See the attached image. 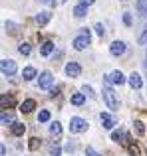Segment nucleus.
I'll list each match as a JSON object with an SVG mask.
<instances>
[{"label":"nucleus","mask_w":147,"mask_h":156,"mask_svg":"<svg viewBox=\"0 0 147 156\" xmlns=\"http://www.w3.org/2000/svg\"><path fill=\"white\" fill-rule=\"evenodd\" d=\"M22 77H24L26 81H32V79L36 77V69H34V67H26V69L22 71Z\"/></svg>","instance_id":"18"},{"label":"nucleus","mask_w":147,"mask_h":156,"mask_svg":"<svg viewBox=\"0 0 147 156\" xmlns=\"http://www.w3.org/2000/svg\"><path fill=\"white\" fill-rule=\"evenodd\" d=\"M135 130H137V134H139V136H143L145 126H143V122H141V121H135Z\"/></svg>","instance_id":"28"},{"label":"nucleus","mask_w":147,"mask_h":156,"mask_svg":"<svg viewBox=\"0 0 147 156\" xmlns=\"http://www.w3.org/2000/svg\"><path fill=\"white\" fill-rule=\"evenodd\" d=\"M4 28H6V30L10 28V32H16V30H14V28H16V24H12V22H6V24H4Z\"/></svg>","instance_id":"34"},{"label":"nucleus","mask_w":147,"mask_h":156,"mask_svg":"<svg viewBox=\"0 0 147 156\" xmlns=\"http://www.w3.org/2000/svg\"><path fill=\"white\" fill-rule=\"evenodd\" d=\"M84 101H85L84 93H74L72 95V105H84Z\"/></svg>","instance_id":"20"},{"label":"nucleus","mask_w":147,"mask_h":156,"mask_svg":"<svg viewBox=\"0 0 147 156\" xmlns=\"http://www.w3.org/2000/svg\"><path fill=\"white\" fill-rule=\"evenodd\" d=\"M121 2H127V0H121Z\"/></svg>","instance_id":"40"},{"label":"nucleus","mask_w":147,"mask_h":156,"mask_svg":"<svg viewBox=\"0 0 147 156\" xmlns=\"http://www.w3.org/2000/svg\"><path fill=\"white\" fill-rule=\"evenodd\" d=\"M81 93H84V95H88V97H93L92 87H88V85H84V87H81Z\"/></svg>","instance_id":"29"},{"label":"nucleus","mask_w":147,"mask_h":156,"mask_svg":"<svg viewBox=\"0 0 147 156\" xmlns=\"http://www.w3.org/2000/svg\"><path fill=\"white\" fill-rule=\"evenodd\" d=\"M109 83H113V85H123L125 83V75L121 71H113L111 75H109Z\"/></svg>","instance_id":"10"},{"label":"nucleus","mask_w":147,"mask_h":156,"mask_svg":"<svg viewBox=\"0 0 147 156\" xmlns=\"http://www.w3.org/2000/svg\"><path fill=\"white\" fill-rule=\"evenodd\" d=\"M145 67H147V55H145Z\"/></svg>","instance_id":"39"},{"label":"nucleus","mask_w":147,"mask_h":156,"mask_svg":"<svg viewBox=\"0 0 147 156\" xmlns=\"http://www.w3.org/2000/svg\"><path fill=\"white\" fill-rule=\"evenodd\" d=\"M38 121H40V122H48V121H50V111L42 109V111L38 113Z\"/></svg>","instance_id":"24"},{"label":"nucleus","mask_w":147,"mask_h":156,"mask_svg":"<svg viewBox=\"0 0 147 156\" xmlns=\"http://www.w3.org/2000/svg\"><path fill=\"white\" fill-rule=\"evenodd\" d=\"M38 2H42V4H48V2H52V0H38Z\"/></svg>","instance_id":"37"},{"label":"nucleus","mask_w":147,"mask_h":156,"mask_svg":"<svg viewBox=\"0 0 147 156\" xmlns=\"http://www.w3.org/2000/svg\"><path fill=\"white\" fill-rule=\"evenodd\" d=\"M52 83H54V75H52L50 71H42L38 77V87L40 89H50Z\"/></svg>","instance_id":"4"},{"label":"nucleus","mask_w":147,"mask_h":156,"mask_svg":"<svg viewBox=\"0 0 147 156\" xmlns=\"http://www.w3.org/2000/svg\"><path fill=\"white\" fill-rule=\"evenodd\" d=\"M101 93H104V101H105V105H107V109H111V111H117V109H119V99H117L115 91L109 87L107 81H105L104 91H101Z\"/></svg>","instance_id":"1"},{"label":"nucleus","mask_w":147,"mask_h":156,"mask_svg":"<svg viewBox=\"0 0 147 156\" xmlns=\"http://www.w3.org/2000/svg\"><path fill=\"white\" fill-rule=\"evenodd\" d=\"M135 8H137V12H139L141 16H145L147 14V0H137V2H135Z\"/></svg>","instance_id":"19"},{"label":"nucleus","mask_w":147,"mask_h":156,"mask_svg":"<svg viewBox=\"0 0 147 156\" xmlns=\"http://www.w3.org/2000/svg\"><path fill=\"white\" fill-rule=\"evenodd\" d=\"M24 130H26V125H24V122H14V125H12V134H14V136H22Z\"/></svg>","instance_id":"13"},{"label":"nucleus","mask_w":147,"mask_h":156,"mask_svg":"<svg viewBox=\"0 0 147 156\" xmlns=\"http://www.w3.org/2000/svg\"><path fill=\"white\" fill-rule=\"evenodd\" d=\"M85 156H100V154H97L92 146H88V148H85Z\"/></svg>","instance_id":"32"},{"label":"nucleus","mask_w":147,"mask_h":156,"mask_svg":"<svg viewBox=\"0 0 147 156\" xmlns=\"http://www.w3.org/2000/svg\"><path fill=\"white\" fill-rule=\"evenodd\" d=\"M123 138H127L123 130H113V133H111V140H115V142H123Z\"/></svg>","instance_id":"23"},{"label":"nucleus","mask_w":147,"mask_h":156,"mask_svg":"<svg viewBox=\"0 0 147 156\" xmlns=\"http://www.w3.org/2000/svg\"><path fill=\"white\" fill-rule=\"evenodd\" d=\"M96 0H80V4H85V6H92Z\"/></svg>","instance_id":"36"},{"label":"nucleus","mask_w":147,"mask_h":156,"mask_svg":"<svg viewBox=\"0 0 147 156\" xmlns=\"http://www.w3.org/2000/svg\"><path fill=\"white\" fill-rule=\"evenodd\" d=\"M0 105H2L4 111H6V109H10V107H14V99L8 97V95H2V97H0Z\"/></svg>","instance_id":"14"},{"label":"nucleus","mask_w":147,"mask_h":156,"mask_svg":"<svg viewBox=\"0 0 147 156\" xmlns=\"http://www.w3.org/2000/svg\"><path fill=\"white\" fill-rule=\"evenodd\" d=\"M100 121H101V126H104V129H113V125H115V119L109 113H100Z\"/></svg>","instance_id":"8"},{"label":"nucleus","mask_w":147,"mask_h":156,"mask_svg":"<svg viewBox=\"0 0 147 156\" xmlns=\"http://www.w3.org/2000/svg\"><path fill=\"white\" fill-rule=\"evenodd\" d=\"M0 69H2V73L6 77H12L18 67H16V61L14 59H2V61H0Z\"/></svg>","instance_id":"3"},{"label":"nucleus","mask_w":147,"mask_h":156,"mask_svg":"<svg viewBox=\"0 0 147 156\" xmlns=\"http://www.w3.org/2000/svg\"><path fill=\"white\" fill-rule=\"evenodd\" d=\"M74 14H76L77 18H84V16L88 14V6H85V4H77V6L74 8Z\"/></svg>","instance_id":"16"},{"label":"nucleus","mask_w":147,"mask_h":156,"mask_svg":"<svg viewBox=\"0 0 147 156\" xmlns=\"http://www.w3.org/2000/svg\"><path fill=\"white\" fill-rule=\"evenodd\" d=\"M81 36H88V38H92V32H89V28H81Z\"/></svg>","instance_id":"35"},{"label":"nucleus","mask_w":147,"mask_h":156,"mask_svg":"<svg viewBox=\"0 0 147 156\" xmlns=\"http://www.w3.org/2000/svg\"><path fill=\"white\" fill-rule=\"evenodd\" d=\"M0 121H2V125H8V122H12V125H14V115H12L10 111H2Z\"/></svg>","instance_id":"17"},{"label":"nucleus","mask_w":147,"mask_h":156,"mask_svg":"<svg viewBox=\"0 0 147 156\" xmlns=\"http://www.w3.org/2000/svg\"><path fill=\"white\" fill-rule=\"evenodd\" d=\"M64 2H66V0H58V4H64Z\"/></svg>","instance_id":"38"},{"label":"nucleus","mask_w":147,"mask_h":156,"mask_svg":"<svg viewBox=\"0 0 147 156\" xmlns=\"http://www.w3.org/2000/svg\"><path fill=\"white\" fill-rule=\"evenodd\" d=\"M54 44H52V42H44L42 44V48H40V53H42V55H50V53L52 51H54Z\"/></svg>","instance_id":"15"},{"label":"nucleus","mask_w":147,"mask_h":156,"mask_svg":"<svg viewBox=\"0 0 147 156\" xmlns=\"http://www.w3.org/2000/svg\"><path fill=\"white\" fill-rule=\"evenodd\" d=\"M137 44H139V46H147V26L143 28V32H141L139 40H137Z\"/></svg>","instance_id":"26"},{"label":"nucleus","mask_w":147,"mask_h":156,"mask_svg":"<svg viewBox=\"0 0 147 156\" xmlns=\"http://www.w3.org/2000/svg\"><path fill=\"white\" fill-rule=\"evenodd\" d=\"M109 51H111L113 57H119L125 53V42H121V40H115V42L109 46Z\"/></svg>","instance_id":"6"},{"label":"nucleus","mask_w":147,"mask_h":156,"mask_svg":"<svg viewBox=\"0 0 147 156\" xmlns=\"http://www.w3.org/2000/svg\"><path fill=\"white\" fill-rule=\"evenodd\" d=\"M64 71H66V75H68V77H80L81 67H80V63H77V61H70V63H66Z\"/></svg>","instance_id":"5"},{"label":"nucleus","mask_w":147,"mask_h":156,"mask_svg":"<svg viewBox=\"0 0 147 156\" xmlns=\"http://www.w3.org/2000/svg\"><path fill=\"white\" fill-rule=\"evenodd\" d=\"M60 133H62V125H60L58 121L52 122V125H50V134H52V136H58Z\"/></svg>","instance_id":"22"},{"label":"nucleus","mask_w":147,"mask_h":156,"mask_svg":"<svg viewBox=\"0 0 147 156\" xmlns=\"http://www.w3.org/2000/svg\"><path fill=\"white\" fill-rule=\"evenodd\" d=\"M123 22L127 24V26H131V16H129L127 12H125V14H123Z\"/></svg>","instance_id":"33"},{"label":"nucleus","mask_w":147,"mask_h":156,"mask_svg":"<svg viewBox=\"0 0 147 156\" xmlns=\"http://www.w3.org/2000/svg\"><path fill=\"white\" fill-rule=\"evenodd\" d=\"M85 129H88V122H85L84 119H80V117H72V119H70V133H72V134L84 133Z\"/></svg>","instance_id":"2"},{"label":"nucleus","mask_w":147,"mask_h":156,"mask_svg":"<svg viewBox=\"0 0 147 156\" xmlns=\"http://www.w3.org/2000/svg\"><path fill=\"white\" fill-rule=\"evenodd\" d=\"M18 51L22 53V55H28V53L32 51V48L28 46V44H20V48H18Z\"/></svg>","instance_id":"27"},{"label":"nucleus","mask_w":147,"mask_h":156,"mask_svg":"<svg viewBox=\"0 0 147 156\" xmlns=\"http://www.w3.org/2000/svg\"><path fill=\"white\" fill-rule=\"evenodd\" d=\"M74 50H77V51H81V50H85V48L89 46V38L88 36H77L76 40H74Z\"/></svg>","instance_id":"7"},{"label":"nucleus","mask_w":147,"mask_h":156,"mask_svg":"<svg viewBox=\"0 0 147 156\" xmlns=\"http://www.w3.org/2000/svg\"><path fill=\"white\" fill-rule=\"evenodd\" d=\"M34 109H36V101L34 99H26L22 105H20V111H22V113H32Z\"/></svg>","instance_id":"12"},{"label":"nucleus","mask_w":147,"mask_h":156,"mask_svg":"<svg viewBox=\"0 0 147 156\" xmlns=\"http://www.w3.org/2000/svg\"><path fill=\"white\" fill-rule=\"evenodd\" d=\"M127 81H129V85H131V89H139L141 85H143V79H141V75H139V73H135V71H133L131 75L127 77Z\"/></svg>","instance_id":"9"},{"label":"nucleus","mask_w":147,"mask_h":156,"mask_svg":"<svg viewBox=\"0 0 147 156\" xmlns=\"http://www.w3.org/2000/svg\"><path fill=\"white\" fill-rule=\"evenodd\" d=\"M60 154H62V148H60L58 142H54V144L50 146V156H60Z\"/></svg>","instance_id":"25"},{"label":"nucleus","mask_w":147,"mask_h":156,"mask_svg":"<svg viewBox=\"0 0 147 156\" xmlns=\"http://www.w3.org/2000/svg\"><path fill=\"white\" fill-rule=\"evenodd\" d=\"M127 140H129V136H127ZM127 148H129V154H131V156H141V152H139V146H137V144H133L131 140L127 142Z\"/></svg>","instance_id":"21"},{"label":"nucleus","mask_w":147,"mask_h":156,"mask_svg":"<svg viewBox=\"0 0 147 156\" xmlns=\"http://www.w3.org/2000/svg\"><path fill=\"white\" fill-rule=\"evenodd\" d=\"M50 18H52V14L50 12H40V14H36V24H38V26H46L48 22H50Z\"/></svg>","instance_id":"11"},{"label":"nucleus","mask_w":147,"mask_h":156,"mask_svg":"<svg viewBox=\"0 0 147 156\" xmlns=\"http://www.w3.org/2000/svg\"><path fill=\"white\" fill-rule=\"evenodd\" d=\"M38 144H40V140H38V138H30V150H36V148H38Z\"/></svg>","instance_id":"30"},{"label":"nucleus","mask_w":147,"mask_h":156,"mask_svg":"<svg viewBox=\"0 0 147 156\" xmlns=\"http://www.w3.org/2000/svg\"><path fill=\"white\" fill-rule=\"evenodd\" d=\"M96 32H97V36H104V34H105L104 24H96Z\"/></svg>","instance_id":"31"}]
</instances>
